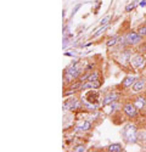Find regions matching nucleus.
Listing matches in <instances>:
<instances>
[{
    "mask_svg": "<svg viewBox=\"0 0 146 152\" xmlns=\"http://www.w3.org/2000/svg\"><path fill=\"white\" fill-rule=\"evenodd\" d=\"M82 102H83V110L84 111H97L100 106H102L101 101L102 96L97 91V89H89L87 93L83 94Z\"/></svg>",
    "mask_w": 146,
    "mask_h": 152,
    "instance_id": "nucleus-1",
    "label": "nucleus"
},
{
    "mask_svg": "<svg viewBox=\"0 0 146 152\" xmlns=\"http://www.w3.org/2000/svg\"><path fill=\"white\" fill-rule=\"evenodd\" d=\"M85 67L87 66H84L83 62H79V61H73L69 66H67L64 71V83H65V85L68 86L73 82H76L84 73Z\"/></svg>",
    "mask_w": 146,
    "mask_h": 152,
    "instance_id": "nucleus-2",
    "label": "nucleus"
},
{
    "mask_svg": "<svg viewBox=\"0 0 146 152\" xmlns=\"http://www.w3.org/2000/svg\"><path fill=\"white\" fill-rule=\"evenodd\" d=\"M138 126L135 123H127L122 129V137L123 141L128 145H134L138 142Z\"/></svg>",
    "mask_w": 146,
    "mask_h": 152,
    "instance_id": "nucleus-3",
    "label": "nucleus"
},
{
    "mask_svg": "<svg viewBox=\"0 0 146 152\" xmlns=\"http://www.w3.org/2000/svg\"><path fill=\"white\" fill-rule=\"evenodd\" d=\"M134 48H123V49H119L117 51V55H116V61L122 66H129V62H130V58L134 54Z\"/></svg>",
    "mask_w": 146,
    "mask_h": 152,
    "instance_id": "nucleus-4",
    "label": "nucleus"
},
{
    "mask_svg": "<svg viewBox=\"0 0 146 152\" xmlns=\"http://www.w3.org/2000/svg\"><path fill=\"white\" fill-rule=\"evenodd\" d=\"M129 66L134 69V72H140L146 67V56L141 53H135L133 54Z\"/></svg>",
    "mask_w": 146,
    "mask_h": 152,
    "instance_id": "nucleus-5",
    "label": "nucleus"
},
{
    "mask_svg": "<svg viewBox=\"0 0 146 152\" xmlns=\"http://www.w3.org/2000/svg\"><path fill=\"white\" fill-rule=\"evenodd\" d=\"M124 42L129 48H137L144 42V38L137 31H129L124 34Z\"/></svg>",
    "mask_w": 146,
    "mask_h": 152,
    "instance_id": "nucleus-6",
    "label": "nucleus"
},
{
    "mask_svg": "<svg viewBox=\"0 0 146 152\" xmlns=\"http://www.w3.org/2000/svg\"><path fill=\"white\" fill-rule=\"evenodd\" d=\"M64 110L68 112H76V111H83V102L82 99L77 96H71L64 102Z\"/></svg>",
    "mask_w": 146,
    "mask_h": 152,
    "instance_id": "nucleus-7",
    "label": "nucleus"
},
{
    "mask_svg": "<svg viewBox=\"0 0 146 152\" xmlns=\"http://www.w3.org/2000/svg\"><path fill=\"white\" fill-rule=\"evenodd\" d=\"M122 113L128 118V119H135L138 116H139V113L140 111L134 106V104L131 102V101H126L124 104H122Z\"/></svg>",
    "mask_w": 146,
    "mask_h": 152,
    "instance_id": "nucleus-8",
    "label": "nucleus"
},
{
    "mask_svg": "<svg viewBox=\"0 0 146 152\" xmlns=\"http://www.w3.org/2000/svg\"><path fill=\"white\" fill-rule=\"evenodd\" d=\"M120 96H122L120 90H112V89L107 90L102 95V101H101L102 107L104 106H107L110 104H113V102H116V101H119L120 100Z\"/></svg>",
    "mask_w": 146,
    "mask_h": 152,
    "instance_id": "nucleus-9",
    "label": "nucleus"
},
{
    "mask_svg": "<svg viewBox=\"0 0 146 152\" xmlns=\"http://www.w3.org/2000/svg\"><path fill=\"white\" fill-rule=\"evenodd\" d=\"M93 129L91 121L89 119H79L74 124V132L77 133H87Z\"/></svg>",
    "mask_w": 146,
    "mask_h": 152,
    "instance_id": "nucleus-10",
    "label": "nucleus"
},
{
    "mask_svg": "<svg viewBox=\"0 0 146 152\" xmlns=\"http://www.w3.org/2000/svg\"><path fill=\"white\" fill-rule=\"evenodd\" d=\"M130 101L140 112H142L146 108V96H145L144 93L142 94H135L134 96H131Z\"/></svg>",
    "mask_w": 146,
    "mask_h": 152,
    "instance_id": "nucleus-11",
    "label": "nucleus"
},
{
    "mask_svg": "<svg viewBox=\"0 0 146 152\" xmlns=\"http://www.w3.org/2000/svg\"><path fill=\"white\" fill-rule=\"evenodd\" d=\"M145 91H146V78L139 77L131 86V93L135 95V94H142Z\"/></svg>",
    "mask_w": 146,
    "mask_h": 152,
    "instance_id": "nucleus-12",
    "label": "nucleus"
},
{
    "mask_svg": "<svg viewBox=\"0 0 146 152\" xmlns=\"http://www.w3.org/2000/svg\"><path fill=\"white\" fill-rule=\"evenodd\" d=\"M137 79H138L137 75H134V74H127L126 77L122 79V82H120V89H123V90L131 89L133 84L135 83Z\"/></svg>",
    "mask_w": 146,
    "mask_h": 152,
    "instance_id": "nucleus-13",
    "label": "nucleus"
},
{
    "mask_svg": "<svg viewBox=\"0 0 146 152\" xmlns=\"http://www.w3.org/2000/svg\"><path fill=\"white\" fill-rule=\"evenodd\" d=\"M106 151L108 152H123L124 151V147L122 144L117 142V144H111V145H108L106 147Z\"/></svg>",
    "mask_w": 146,
    "mask_h": 152,
    "instance_id": "nucleus-14",
    "label": "nucleus"
},
{
    "mask_svg": "<svg viewBox=\"0 0 146 152\" xmlns=\"http://www.w3.org/2000/svg\"><path fill=\"white\" fill-rule=\"evenodd\" d=\"M119 39H120V35H115L112 38H110V39L106 42V46L107 48H115L118 45L119 43Z\"/></svg>",
    "mask_w": 146,
    "mask_h": 152,
    "instance_id": "nucleus-15",
    "label": "nucleus"
},
{
    "mask_svg": "<svg viewBox=\"0 0 146 152\" xmlns=\"http://www.w3.org/2000/svg\"><path fill=\"white\" fill-rule=\"evenodd\" d=\"M138 142H146V130L145 129H141L138 132Z\"/></svg>",
    "mask_w": 146,
    "mask_h": 152,
    "instance_id": "nucleus-16",
    "label": "nucleus"
},
{
    "mask_svg": "<svg viewBox=\"0 0 146 152\" xmlns=\"http://www.w3.org/2000/svg\"><path fill=\"white\" fill-rule=\"evenodd\" d=\"M137 32H138L142 38H145V37H146V23L140 24V26L137 28Z\"/></svg>",
    "mask_w": 146,
    "mask_h": 152,
    "instance_id": "nucleus-17",
    "label": "nucleus"
},
{
    "mask_svg": "<svg viewBox=\"0 0 146 152\" xmlns=\"http://www.w3.org/2000/svg\"><path fill=\"white\" fill-rule=\"evenodd\" d=\"M72 150H73V152H84V151H87V147L84 145H76L72 147Z\"/></svg>",
    "mask_w": 146,
    "mask_h": 152,
    "instance_id": "nucleus-18",
    "label": "nucleus"
},
{
    "mask_svg": "<svg viewBox=\"0 0 146 152\" xmlns=\"http://www.w3.org/2000/svg\"><path fill=\"white\" fill-rule=\"evenodd\" d=\"M110 18H111V16L110 15H107V16H105L101 21H100V24L101 26H105V24H108V21H110Z\"/></svg>",
    "mask_w": 146,
    "mask_h": 152,
    "instance_id": "nucleus-19",
    "label": "nucleus"
},
{
    "mask_svg": "<svg viewBox=\"0 0 146 152\" xmlns=\"http://www.w3.org/2000/svg\"><path fill=\"white\" fill-rule=\"evenodd\" d=\"M134 7H135V1H134V3H130V4L127 5V7H126V12H130L131 10H134Z\"/></svg>",
    "mask_w": 146,
    "mask_h": 152,
    "instance_id": "nucleus-20",
    "label": "nucleus"
},
{
    "mask_svg": "<svg viewBox=\"0 0 146 152\" xmlns=\"http://www.w3.org/2000/svg\"><path fill=\"white\" fill-rule=\"evenodd\" d=\"M139 5H140L141 7L146 6V0H141V1H139Z\"/></svg>",
    "mask_w": 146,
    "mask_h": 152,
    "instance_id": "nucleus-21",
    "label": "nucleus"
},
{
    "mask_svg": "<svg viewBox=\"0 0 146 152\" xmlns=\"http://www.w3.org/2000/svg\"><path fill=\"white\" fill-rule=\"evenodd\" d=\"M144 42H145V43H146V37H145V38H144Z\"/></svg>",
    "mask_w": 146,
    "mask_h": 152,
    "instance_id": "nucleus-22",
    "label": "nucleus"
},
{
    "mask_svg": "<svg viewBox=\"0 0 146 152\" xmlns=\"http://www.w3.org/2000/svg\"><path fill=\"white\" fill-rule=\"evenodd\" d=\"M144 94H145V96H146V91H145V93H144Z\"/></svg>",
    "mask_w": 146,
    "mask_h": 152,
    "instance_id": "nucleus-23",
    "label": "nucleus"
},
{
    "mask_svg": "<svg viewBox=\"0 0 146 152\" xmlns=\"http://www.w3.org/2000/svg\"><path fill=\"white\" fill-rule=\"evenodd\" d=\"M145 23H146V20H145Z\"/></svg>",
    "mask_w": 146,
    "mask_h": 152,
    "instance_id": "nucleus-24",
    "label": "nucleus"
}]
</instances>
